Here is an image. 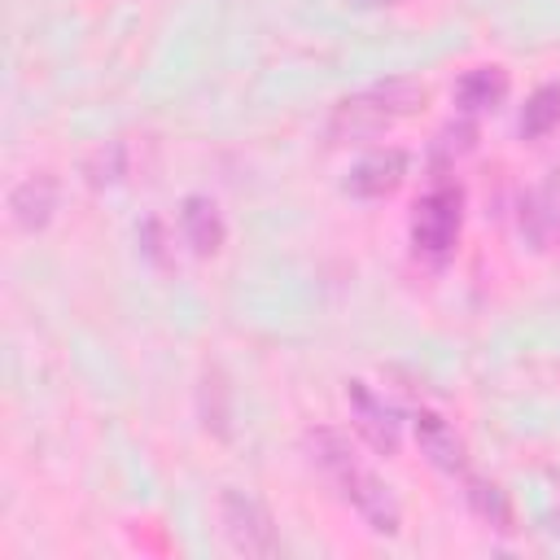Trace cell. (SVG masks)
Returning <instances> with one entry per match:
<instances>
[{
	"instance_id": "4",
	"label": "cell",
	"mask_w": 560,
	"mask_h": 560,
	"mask_svg": "<svg viewBox=\"0 0 560 560\" xmlns=\"http://www.w3.org/2000/svg\"><path fill=\"white\" fill-rule=\"evenodd\" d=\"M346 398H350V416H354V429L363 433V442L372 451H381V455H394L398 451V438H402L398 411L385 398H376L363 381H350L346 385Z\"/></svg>"
},
{
	"instance_id": "7",
	"label": "cell",
	"mask_w": 560,
	"mask_h": 560,
	"mask_svg": "<svg viewBox=\"0 0 560 560\" xmlns=\"http://www.w3.org/2000/svg\"><path fill=\"white\" fill-rule=\"evenodd\" d=\"M52 210H57V179L48 171H35V175H26V179H18L9 188V219H13V228L39 232V228H48Z\"/></svg>"
},
{
	"instance_id": "6",
	"label": "cell",
	"mask_w": 560,
	"mask_h": 560,
	"mask_svg": "<svg viewBox=\"0 0 560 560\" xmlns=\"http://www.w3.org/2000/svg\"><path fill=\"white\" fill-rule=\"evenodd\" d=\"M407 179V153L402 149H376L368 158H359L346 171V192L350 197H389L398 184Z\"/></svg>"
},
{
	"instance_id": "8",
	"label": "cell",
	"mask_w": 560,
	"mask_h": 560,
	"mask_svg": "<svg viewBox=\"0 0 560 560\" xmlns=\"http://www.w3.org/2000/svg\"><path fill=\"white\" fill-rule=\"evenodd\" d=\"M179 232H184V241H188V249L197 258H210V254L223 249L228 223H223V214H219V206L210 197L192 192V197L179 201Z\"/></svg>"
},
{
	"instance_id": "14",
	"label": "cell",
	"mask_w": 560,
	"mask_h": 560,
	"mask_svg": "<svg viewBox=\"0 0 560 560\" xmlns=\"http://www.w3.org/2000/svg\"><path fill=\"white\" fill-rule=\"evenodd\" d=\"M122 175H127V149H122L118 140H109L105 149H96V153H92V162H88V179H92L96 188L118 184Z\"/></svg>"
},
{
	"instance_id": "10",
	"label": "cell",
	"mask_w": 560,
	"mask_h": 560,
	"mask_svg": "<svg viewBox=\"0 0 560 560\" xmlns=\"http://www.w3.org/2000/svg\"><path fill=\"white\" fill-rule=\"evenodd\" d=\"M560 232V179H542L521 201V236L529 249H547Z\"/></svg>"
},
{
	"instance_id": "9",
	"label": "cell",
	"mask_w": 560,
	"mask_h": 560,
	"mask_svg": "<svg viewBox=\"0 0 560 560\" xmlns=\"http://www.w3.org/2000/svg\"><path fill=\"white\" fill-rule=\"evenodd\" d=\"M411 429H416V446H420V455L433 464V468H442V472H464V438L455 433V424H446L438 411H416V420H411Z\"/></svg>"
},
{
	"instance_id": "3",
	"label": "cell",
	"mask_w": 560,
	"mask_h": 560,
	"mask_svg": "<svg viewBox=\"0 0 560 560\" xmlns=\"http://www.w3.org/2000/svg\"><path fill=\"white\" fill-rule=\"evenodd\" d=\"M219 521H223V534L236 551L245 556H276V525H271V512L245 494V490H223L219 494Z\"/></svg>"
},
{
	"instance_id": "15",
	"label": "cell",
	"mask_w": 560,
	"mask_h": 560,
	"mask_svg": "<svg viewBox=\"0 0 560 560\" xmlns=\"http://www.w3.org/2000/svg\"><path fill=\"white\" fill-rule=\"evenodd\" d=\"M394 114H411L416 105H424V83H416V79H389V83H376L372 88Z\"/></svg>"
},
{
	"instance_id": "5",
	"label": "cell",
	"mask_w": 560,
	"mask_h": 560,
	"mask_svg": "<svg viewBox=\"0 0 560 560\" xmlns=\"http://www.w3.org/2000/svg\"><path fill=\"white\" fill-rule=\"evenodd\" d=\"M398 114L368 88V92H359V96H346V101H337L332 105V118H328V140H337V144H350V140H372V136H381L389 122H394Z\"/></svg>"
},
{
	"instance_id": "13",
	"label": "cell",
	"mask_w": 560,
	"mask_h": 560,
	"mask_svg": "<svg viewBox=\"0 0 560 560\" xmlns=\"http://www.w3.org/2000/svg\"><path fill=\"white\" fill-rule=\"evenodd\" d=\"M468 503H472V512H477L486 525H494L499 534H512V529H516V525H512V503H508L503 486H494V481H486V477H472V481H468Z\"/></svg>"
},
{
	"instance_id": "11",
	"label": "cell",
	"mask_w": 560,
	"mask_h": 560,
	"mask_svg": "<svg viewBox=\"0 0 560 560\" xmlns=\"http://www.w3.org/2000/svg\"><path fill=\"white\" fill-rule=\"evenodd\" d=\"M508 101V70L503 66H477L455 83V105L464 114H490Z\"/></svg>"
},
{
	"instance_id": "12",
	"label": "cell",
	"mask_w": 560,
	"mask_h": 560,
	"mask_svg": "<svg viewBox=\"0 0 560 560\" xmlns=\"http://www.w3.org/2000/svg\"><path fill=\"white\" fill-rule=\"evenodd\" d=\"M556 122H560V83H538V88L529 92V101H525L516 127H521L525 140H538V136H547Z\"/></svg>"
},
{
	"instance_id": "17",
	"label": "cell",
	"mask_w": 560,
	"mask_h": 560,
	"mask_svg": "<svg viewBox=\"0 0 560 560\" xmlns=\"http://www.w3.org/2000/svg\"><path fill=\"white\" fill-rule=\"evenodd\" d=\"M136 241H140V254L149 258V262H166V232H162V223L149 214V219H140V228H136Z\"/></svg>"
},
{
	"instance_id": "16",
	"label": "cell",
	"mask_w": 560,
	"mask_h": 560,
	"mask_svg": "<svg viewBox=\"0 0 560 560\" xmlns=\"http://www.w3.org/2000/svg\"><path fill=\"white\" fill-rule=\"evenodd\" d=\"M472 140H477V127L468 122V118H459V122H446L442 127V136H438V158H459V153H468L472 149Z\"/></svg>"
},
{
	"instance_id": "1",
	"label": "cell",
	"mask_w": 560,
	"mask_h": 560,
	"mask_svg": "<svg viewBox=\"0 0 560 560\" xmlns=\"http://www.w3.org/2000/svg\"><path fill=\"white\" fill-rule=\"evenodd\" d=\"M306 446H311V459L337 481V490L354 503V512H359L376 534H398V499L389 494V486H385L376 472H368V468L359 464L354 446H350L337 429H315V433L306 438Z\"/></svg>"
},
{
	"instance_id": "2",
	"label": "cell",
	"mask_w": 560,
	"mask_h": 560,
	"mask_svg": "<svg viewBox=\"0 0 560 560\" xmlns=\"http://www.w3.org/2000/svg\"><path fill=\"white\" fill-rule=\"evenodd\" d=\"M459 219H464V192L455 184H438L429 188L416 206H411V245L429 258L451 254L455 236H459Z\"/></svg>"
}]
</instances>
